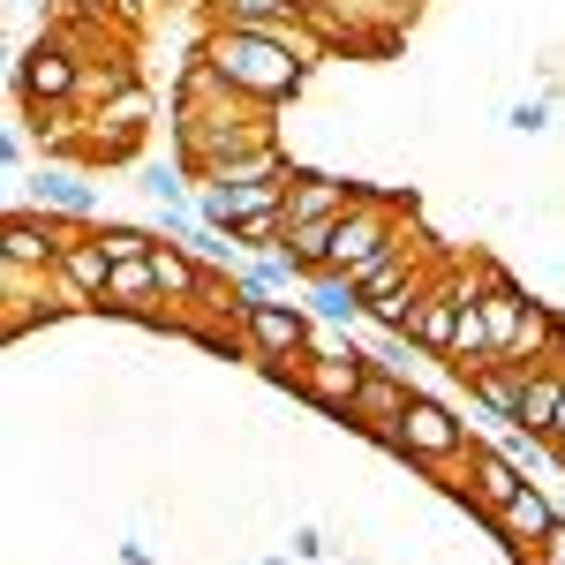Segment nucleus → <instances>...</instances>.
Listing matches in <instances>:
<instances>
[{"label": "nucleus", "mask_w": 565, "mask_h": 565, "mask_svg": "<svg viewBox=\"0 0 565 565\" xmlns=\"http://www.w3.org/2000/svg\"><path fill=\"white\" fill-rule=\"evenodd\" d=\"M392 452L407 460V468H460L468 460V430H460V415L452 407H437V399H407V415H399V437H392Z\"/></svg>", "instance_id": "nucleus-4"}, {"label": "nucleus", "mask_w": 565, "mask_h": 565, "mask_svg": "<svg viewBox=\"0 0 565 565\" xmlns=\"http://www.w3.org/2000/svg\"><path fill=\"white\" fill-rule=\"evenodd\" d=\"M76 76H84V53L45 23V39L15 61V98L39 114V106H76Z\"/></svg>", "instance_id": "nucleus-5"}, {"label": "nucleus", "mask_w": 565, "mask_h": 565, "mask_svg": "<svg viewBox=\"0 0 565 565\" xmlns=\"http://www.w3.org/2000/svg\"><path fill=\"white\" fill-rule=\"evenodd\" d=\"M558 348H565V324H558V309L527 302V317H521V332H513V354H505V362H551Z\"/></svg>", "instance_id": "nucleus-15"}, {"label": "nucleus", "mask_w": 565, "mask_h": 565, "mask_svg": "<svg viewBox=\"0 0 565 565\" xmlns=\"http://www.w3.org/2000/svg\"><path fill=\"white\" fill-rule=\"evenodd\" d=\"M143 121H151V90L129 84L121 98H106L98 114H90V136H84V159H136V143H143Z\"/></svg>", "instance_id": "nucleus-6"}, {"label": "nucleus", "mask_w": 565, "mask_h": 565, "mask_svg": "<svg viewBox=\"0 0 565 565\" xmlns=\"http://www.w3.org/2000/svg\"><path fill=\"white\" fill-rule=\"evenodd\" d=\"M309 295H317V309H324L332 324L370 317V302H362V279H354V271H317V279H309Z\"/></svg>", "instance_id": "nucleus-18"}, {"label": "nucleus", "mask_w": 565, "mask_h": 565, "mask_svg": "<svg viewBox=\"0 0 565 565\" xmlns=\"http://www.w3.org/2000/svg\"><path fill=\"white\" fill-rule=\"evenodd\" d=\"M53 279L76 295L84 309H106V279H114V257L98 249V234H76L61 257H53Z\"/></svg>", "instance_id": "nucleus-11"}, {"label": "nucleus", "mask_w": 565, "mask_h": 565, "mask_svg": "<svg viewBox=\"0 0 565 565\" xmlns=\"http://www.w3.org/2000/svg\"><path fill=\"white\" fill-rule=\"evenodd\" d=\"M143 196H151L159 212H196V204L181 196V174H167V167H151V174H143Z\"/></svg>", "instance_id": "nucleus-21"}, {"label": "nucleus", "mask_w": 565, "mask_h": 565, "mask_svg": "<svg viewBox=\"0 0 565 565\" xmlns=\"http://www.w3.org/2000/svg\"><path fill=\"white\" fill-rule=\"evenodd\" d=\"M106 309H129V317H151V309H159V279H151V257L114 264V279H106Z\"/></svg>", "instance_id": "nucleus-14"}, {"label": "nucleus", "mask_w": 565, "mask_h": 565, "mask_svg": "<svg viewBox=\"0 0 565 565\" xmlns=\"http://www.w3.org/2000/svg\"><path fill=\"white\" fill-rule=\"evenodd\" d=\"M204 61L226 76V90H242L249 106H271V98L302 90L317 45H309V39H271V31H242V23H218L212 39H204Z\"/></svg>", "instance_id": "nucleus-1"}, {"label": "nucleus", "mask_w": 565, "mask_h": 565, "mask_svg": "<svg viewBox=\"0 0 565 565\" xmlns=\"http://www.w3.org/2000/svg\"><path fill=\"white\" fill-rule=\"evenodd\" d=\"M407 399H415V392H407V377H399V370H370V377H362V392H354V407L340 415V423H354L362 437L392 445V437H399V415H407Z\"/></svg>", "instance_id": "nucleus-8"}, {"label": "nucleus", "mask_w": 565, "mask_h": 565, "mask_svg": "<svg viewBox=\"0 0 565 565\" xmlns=\"http://www.w3.org/2000/svg\"><path fill=\"white\" fill-rule=\"evenodd\" d=\"M460 468H468L460 498L476 505L482 521H490V513H498V505H505V498H513V490L527 482V476H521V460H513L505 445H468V460H460Z\"/></svg>", "instance_id": "nucleus-10"}, {"label": "nucleus", "mask_w": 565, "mask_h": 565, "mask_svg": "<svg viewBox=\"0 0 565 565\" xmlns=\"http://www.w3.org/2000/svg\"><path fill=\"white\" fill-rule=\"evenodd\" d=\"M535 558H543V565H565V521L543 535V551H535Z\"/></svg>", "instance_id": "nucleus-23"}, {"label": "nucleus", "mask_w": 565, "mask_h": 565, "mask_svg": "<svg viewBox=\"0 0 565 565\" xmlns=\"http://www.w3.org/2000/svg\"><path fill=\"white\" fill-rule=\"evenodd\" d=\"M90 234H98V249H106L114 264L151 257V249H159V234H143V226H90Z\"/></svg>", "instance_id": "nucleus-20"}, {"label": "nucleus", "mask_w": 565, "mask_h": 565, "mask_svg": "<svg viewBox=\"0 0 565 565\" xmlns=\"http://www.w3.org/2000/svg\"><path fill=\"white\" fill-rule=\"evenodd\" d=\"M279 249H287V264H295L302 279H317V271L332 264V218H295Z\"/></svg>", "instance_id": "nucleus-16"}, {"label": "nucleus", "mask_w": 565, "mask_h": 565, "mask_svg": "<svg viewBox=\"0 0 565 565\" xmlns=\"http://www.w3.org/2000/svg\"><path fill=\"white\" fill-rule=\"evenodd\" d=\"M558 521H565L558 505H551V498H543L535 482H521V490H513V498H505V505L490 513V535H498V543H513L521 558H535V551H543V535H551Z\"/></svg>", "instance_id": "nucleus-9"}, {"label": "nucleus", "mask_w": 565, "mask_h": 565, "mask_svg": "<svg viewBox=\"0 0 565 565\" xmlns=\"http://www.w3.org/2000/svg\"><path fill=\"white\" fill-rule=\"evenodd\" d=\"M362 196V189H348V181H332V174H295V189H287V226L295 218H340Z\"/></svg>", "instance_id": "nucleus-13"}, {"label": "nucleus", "mask_w": 565, "mask_h": 565, "mask_svg": "<svg viewBox=\"0 0 565 565\" xmlns=\"http://www.w3.org/2000/svg\"><path fill=\"white\" fill-rule=\"evenodd\" d=\"M31 189H39V204H45V212H61V218H90V189H84L76 174H68L61 159H45Z\"/></svg>", "instance_id": "nucleus-17"}, {"label": "nucleus", "mask_w": 565, "mask_h": 565, "mask_svg": "<svg viewBox=\"0 0 565 565\" xmlns=\"http://www.w3.org/2000/svg\"><path fill=\"white\" fill-rule=\"evenodd\" d=\"M234 324H242V348L257 354V362L302 354V348H309V332H317V324H309V317H302L295 302H249L242 317H234Z\"/></svg>", "instance_id": "nucleus-7"}, {"label": "nucleus", "mask_w": 565, "mask_h": 565, "mask_svg": "<svg viewBox=\"0 0 565 565\" xmlns=\"http://www.w3.org/2000/svg\"><path fill=\"white\" fill-rule=\"evenodd\" d=\"M543 121H551V106H543V98H527V106H513V129H527V136H535Z\"/></svg>", "instance_id": "nucleus-22"}, {"label": "nucleus", "mask_w": 565, "mask_h": 565, "mask_svg": "<svg viewBox=\"0 0 565 565\" xmlns=\"http://www.w3.org/2000/svg\"><path fill=\"white\" fill-rule=\"evenodd\" d=\"M399 242H423V234L399 218L392 196H370V189H362L348 212L332 218V264H324V271H362V264H377L385 249H399Z\"/></svg>", "instance_id": "nucleus-3"}, {"label": "nucleus", "mask_w": 565, "mask_h": 565, "mask_svg": "<svg viewBox=\"0 0 565 565\" xmlns=\"http://www.w3.org/2000/svg\"><path fill=\"white\" fill-rule=\"evenodd\" d=\"M527 377H535V362H482L476 377H468V399H482V407H490L498 423H513V430H521Z\"/></svg>", "instance_id": "nucleus-12"}, {"label": "nucleus", "mask_w": 565, "mask_h": 565, "mask_svg": "<svg viewBox=\"0 0 565 565\" xmlns=\"http://www.w3.org/2000/svg\"><path fill=\"white\" fill-rule=\"evenodd\" d=\"M423 295H430V271H423V279H407V287H392V295H377V302H370V324H377V332H407Z\"/></svg>", "instance_id": "nucleus-19"}, {"label": "nucleus", "mask_w": 565, "mask_h": 565, "mask_svg": "<svg viewBox=\"0 0 565 565\" xmlns=\"http://www.w3.org/2000/svg\"><path fill=\"white\" fill-rule=\"evenodd\" d=\"M257 143H271V129L257 114H242V98H212V106H181L174 98V151L189 181H212L218 167L249 159Z\"/></svg>", "instance_id": "nucleus-2"}]
</instances>
